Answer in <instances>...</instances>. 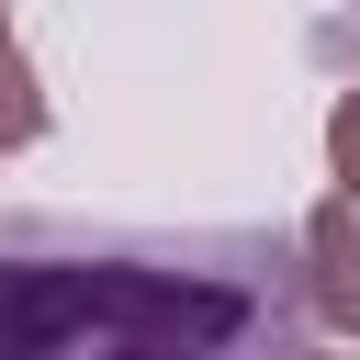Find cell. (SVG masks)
Wrapping results in <instances>:
<instances>
[{
    "label": "cell",
    "instance_id": "obj_2",
    "mask_svg": "<svg viewBox=\"0 0 360 360\" xmlns=\"http://www.w3.org/2000/svg\"><path fill=\"white\" fill-rule=\"evenodd\" d=\"M304 292H315V326L360 338V191L349 180L304 214Z\"/></svg>",
    "mask_w": 360,
    "mask_h": 360
},
{
    "label": "cell",
    "instance_id": "obj_4",
    "mask_svg": "<svg viewBox=\"0 0 360 360\" xmlns=\"http://www.w3.org/2000/svg\"><path fill=\"white\" fill-rule=\"evenodd\" d=\"M326 169L360 191V79H349V90H338V112H326Z\"/></svg>",
    "mask_w": 360,
    "mask_h": 360
},
{
    "label": "cell",
    "instance_id": "obj_3",
    "mask_svg": "<svg viewBox=\"0 0 360 360\" xmlns=\"http://www.w3.org/2000/svg\"><path fill=\"white\" fill-rule=\"evenodd\" d=\"M45 135V79H34V56L11 45V22H0V158H22Z\"/></svg>",
    "mask_w": 360,
    "mask_h": 360
},
{
    "label": "cell",
    "instance_id": "obj_1",
    "mask_svg": "<svg viewBox=\"0 0 360 360\" xmlns=\"http://www.w3.org/2000/svg\"><path fill=\"white\" fill-rule=\"evenodd\" d=\"M315 338L304 236L281 225H79L0 214V360H281Z\"/></svg>",
    "mask_w": 360,
    "mask_h": 360
}]
</instances>
